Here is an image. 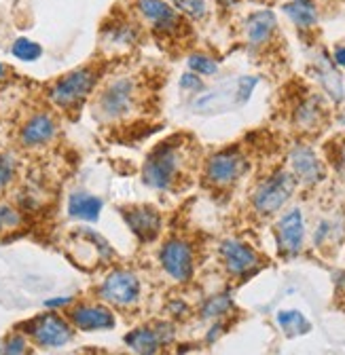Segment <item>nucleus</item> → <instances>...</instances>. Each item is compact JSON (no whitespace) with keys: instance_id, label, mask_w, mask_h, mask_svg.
Returning <instances> with one entry per match:
<instances>
[{"instance_id":"nucleus-1","label":"nucleus","mask_w":345,"mask_h":355,"mask_svg":"<svg viewBox=\"0 0 345 355\" xmlns=\"http://www.w3.org/2000/svg\"><path fill=\"white\" fill-rule=\"evenodd\" d=\"M180 167H183V155L178 146H174L171 142H163L149 153L142 167V178L151 189L169 191L178 180Z\"/></svg>"},{"instance_id":"nucleus-2","label":"nucleus","mask_w":345,"mask_h":355,"mask_svg":"<svg viewBox=\"0 0 345 355\" xmlns=\"http://www.w3.org/2000/svg\"><path fill=\"white\" fill-rule=\"evenodd\" d=\"M256 83V76H242L233 83H223L221 87L212 89L210 94H203L199 100H195V110L201 114H214L231 110L235 106H244L250 100Z\"/></svg>"},{"instance_id":"nucleus-3","label":"nucleus","mask_w":345,"mask_h":355,"mask_svg":"<svg viewBox=\"0 0 345 355\" xmlns=\"http://www.w3.org/2000/svg\"><path fill=\"white\" fill-rule=\"evenodd\" d=\"M136 98H138V89L136 80L123 76L112 80L98 98V112L106 121H117L127 116L136 108Z\"/></svg>"},{"instance_id":"nucleus-4","label":"nucleus","mask_w":345,"mask_h":355,"mask_svg":"<svg viewBox=\"0 0 345 355\" xmlns=\"http://www.w3.org/2000/svg\"><path fill=\"white\" fill-rule=\"evenodd\" d=\"M96 85V72L90 68H78L66 76H62L51 87V102L60 108H74L92 94Z\"/></svg>"},{"instance_id":"nucleus-5","label":"nucleus","mask_w":345,"mask_h":355,"mask_svg":"<svg viewBox=\"0 0 345 355\" xmlns=\"http://www.w3.org/2000/svg\"><path fill=\"white\" fill-rule=\"evenodd\" d=\"M24 332L40 347L58 349L72 340V326L58 313H42L24 324Z\"/></svg>"},{"instance_id":"nucleus-6","label":"nucleus","mask_w":345,"mask_h":355,"mask_svg":"<svg viewBox=\"0 0 345 355\" xmlns=\"http://www.w3.org/2000/svg\"><path fill=\"white\" fill-rule=\"evenodd\" d=\"M294 175L288 171H278L276 175H271L269 180H265L258 191L254 193V207L258 214H276L290 197L294 191Z\"/></svg>"},{"instance_id":"nucleus-7","label":"nucleus","mask_w":345,"mask_h":355,"mask_svg":"<svg viewBox=\"0 0 345 355\" xmlns=\"http://www.w3.org/2000/svg\"><path fill=\"white\" fill-rule=\"evenodd\" d=\"M248 169V161L244 159V155L235 148H227L221 150L214 157H210L208 165H205V178L212 187H231L233 182H237L239 178L246 173Z\"/></svg>"},{"instance_id":"nucleus-8","label":"nucleus","mask_w":345,"mask_h":355,"mask_svg":"<svg viewBox=\"0 0 345 355\" xmlns=\"http://www.w3.org/2000/svg\"><path fill=\"white\" fill-rule=\"evenodd\" d=\"M100 298L117 306L136 304L140 298V279L129 271H112L98 290Z\"/></svg>"},{"instance_id":"nucleus-9","label":"nucleus","mask_w":345,"mask_h":355,"mask_svg":"<svg viewBox=\"0 0 345 355\" xmlns=\"http://www.w3.org/2000/svg\"><path fill=\"white\" fill-rule=\"evenodd\" d=\"M159 260L163 271L176 282H189L193 277V250L187 241L183 239H169L161 252H159Z\"/></svg>"},{"instance_id":"nucleus-10","label":"nucleus","mask_w":345,"mask_h":355,"mask_svg":"<svg viewBox=\"0 0 345 355\" xmlns=\"http://www.w3.org/2000/svg\"><path fill=\"white\" fill-rule=\"evenodd\" d=\"M70 322L74 328H78L83 332L110 330L117 324L112 311L102 304H76L70 311Z\"/></svg>"},{"instance_id":"nucleus-11","label":"nucleus","mask_w":345,"mask_h":355,"mask_svg":"<svg viewBox=\"0 0 345 355\" xmlns=\"http://www.w3.org/2000/svg\"><path fill=\"white\" fill-rule=\"evenodd\" d=\"M123 218L127 222V227L132 229V233L142 243L153 241L161 231V216L155 207H146V205L129 207V209H123Z\"/></svg>"},{"instance_id":"nucleus-12","label":"nucleus","mask_w":345,"mask_h":355,"mask_svg":"<svg viewBox=\"0 0 345 355\" xmlns=\"http://www.w3.org/2000/svg\"><path fill=\"white\" fill-rule=\"evenodd\" d=\"M171 336H174V332H171L169 326H159L157 330L136 328L125 336V343L136 355H157L161 345L167 343Z\"/></svg>"},{"instance_id":"nucleus-13","label":"nucleus","mask_w":345,"mask_h":355,"mask_svg":"<svg viewBox=\"0 0 345 355\" xmlns=\"http://www.w3.org/2000/svg\"><path fill=\"white\" fill-rule=\"evenodd\" d=\"M303 237H305V225H303V216H301V211L292 209L286 216H282V220L278 222L280 250L288 256L296 254L301 248H303Z\"/></svg>"},{"instance_id":"nucleus-14","label":"nucleus","mask_w":345,"mask_h":355,"mask_svg":"<svg viewBox=\"0 0 345 355\" xmlns=\"http://www.w3.org/2000/svg\"><path fill=\"white\" fill-rule=\"evenodd\" d=\"M221 256L225 260V266H227V271L233 273V275H246L250 271H254L256 266H258V256L256 252L242 243V241H225L221 245Z\"/></svg>"},{"instance_id":"nucleus-15","label":"nucleus","mask_w":345,"mask_h":355,"mask_svg":"<svg viewBox=\"0 0 345 355\" xmlns=\"http://www.w3.org/2000/svg\"><path fill=\"white\" fill-rule=\"evenodd\" d=\"M138 11L161 32H178L180 15L165 0H138Z\"/></svg>"},{"instance_id":"nucleus-16","label":"nucleus","mask_w":345,"mask_h":355,"mask_svg":"<svg viewBox=\"0 0 345 355\" xmlns=\"http://www.w3.org/2000/svg\"><path fill=\"white\" fill-rule=\"evenodd\" d=\"M290 165L296 175L294 180H301L303 184H316L324 178V167L310 146L294 148L290 153Z\"/></svg>"},{"instance_id":"nucleus-17","label":"nucleus","mask_w":345,"mask_h":355,"mask_svg":"<svg viewBox=\"0 0 345 355\" xmlns=\"http://www.w3.org/2000/svg\"><path fill=\"white\" fill-rule=\"evenodd\" d=\"M56 131H58L56 121L49 114L40 112V114H34L32 119L26 121V125L19 131V140H22L24 146L36 148V146L51 142L53 136H56Z\"/></svg>"},{"instance_id":"nucleus-18","label":"nucleus","mask_w":345,"mask_h":355,"mask_svg":"<svg viewBox=\"0 0 345 355\" xmlns=\"http://www.w3.org/2000/svg\"><path fill=\"white\" fill-rule=\"evenodd\" d=\"M276 30V15L271 11H256L246 19V38L252 47L265 44Z\"/></svg>"},{"instance_id":"nucleus-19","label":"nucleus","mask_w":345,"mask_h":355,"mask_svg":"<svg viewBox=\"0 0 345 355\" xmlns=\"http://www.w3.org/2000/svg\"><path fill=\"white\" fill-rule=\"evenodd\" d=\"M102 199L90 193H74L68 199V214L72 218L78 220H87V222H96L100 218L102 211Z\"/></svg>"},{"instance_id":"nucleus-20","label":"nucleus","mask_w":345,"mask_h":355,"mask_svg":"<svg viewBox=\"0 0 345 355\" xmlns=\"http://www.w3.org/2000/svg\"><path fill=\"white\" fill-rule=\"evenodd\" d=\"M284 13L298 28H312L318 21V9L314 0H290L288 5H284Z\"/></svg>"},{"instance_id":"nucleus-21","label":"nucleus","mask_w":345,"mask_h":355,"mask_svg":"<svg viewBox=\"0 0 345 355\" xmlns=\"http://www.w3.org/2000/svg\"><path fill=\"white\" fill-rule=\"evenodd\" d=\"M318 78L322 83V87L326 89V94L341 102L343 100V83H341V76L337 74V70L328 64L326 58H320L318 60Z\"/></svg>"},{"instance_id":"nucleus-22","label":"nucleus","mask_w":345,"mask_h":355,"mask_svg":"<svg viewBox=\"0 0 345 355\" xmlns=\"http://www.w3.org/2000/svg\"><path fill=\"white\" fill-rule=\"evenodd\" d=\"M278 324L282 326V330L288 336L305 334L312 328L310 322L303 318V313H298V311H280V313H278Z\"/></svg>"},{"instance_id":"nucleus-23","label":"nucleus","mask_w":345,"mask_h":355,"mask_svg":"<svg viewBox=\"0 0 345 355\" xmlns=\"http://www.w3.org/2000/svg\"><path fill=\"white\" fill-rule=\"evenodd\" d=\"M320 116H322V108L316 98L305 100L296 108V125H301L303 129H314L320 123Z\"/></svg>"},{"instance_id":"nucleus-24","label":"nucleus","mask_w":345,"mask_h":355,"mask_svg":"<svg viewBox=\"0 0 345 355\" xmlns=\"http://www.w3.org/2000/svg\"><path fill=\"white\" fill-rule=\"evenodd\" d=\"M11 53L22 62H36L42 55V47L30 38H17L11 47Z\"/></svg>"},{"instance_id":"nucleus-25","label":"nucleus","mask_w":345,"mask_h":355,"mask_svg":"<svg viewBox=\"0 0 345 355\" xmlns=\"http://www.w3.org/2000/svg\"><path fill=\"white\" fill-rule=\"evenodd\" d=\"M231 298L227 294H219V296H212L203 306H201V318L212 320V318H221L225 315L227 311L231 309Z\"/></svg>"},{"instance_id":"nucleus-26","label":"nucleus","mask_w":345,"mask_h":355,"mask_svg":"<svg viewBox=\"0 0 345 355\" xmlns=\"http://www.w3.org/2000/svg\"><path fill=\"white\" fill-rule=\"evenodd\" d=\"M0 355H30V347L24 334H11L3 347H0Z\"/></svg>"},{"instance_id":"nucleus-27","label":"nucleus","mask_w":345,"mask_h":355,"mask_svg":"<svg viewBox=\"0 0 345 355\" xmlns=\"http://www.w3.org/2000/svg\"><path fill=\"white\" fill-rule=\"evenodd\" d=\"M189 68L195 74H203V76H212V74L219 72V64L214 62L212 58H208V55H191L189 58Z\"/></svg>"},{"instance_id":"nucleus-28","label":"nucleus","mask_w":345,"mask_h":355,"mask_svg":"<svg viewBox=\"0 0 345 355\" xmlns=\"http://www.w3.org/2000/svg\"><path fill=\"white\" fill-rule=\"evenodd\" d=\"M171 3H174V7L180 13H185L193 19H201L205 15V9H208L205 0H171Z\"/></svg>"},{"instance_id":"nucleus-29","label":"nucleus","mask_w":345,"mask_h":355,"mask_svg":"<svg viewBox=\"0 0 345 355\" xmlns=\"http://www.w3.org/2000/svg\"><path fill=\"white\" fill-rule=\"evenodd\" d=\"M15 178V161L11 155H0V189H5Z\"/></svg>"},{"instance_id":"nucleus-30","label":"nucleus","mask_w":345,"mask_h":355,"mask_svg":"<svg viewBox=\"0 0 345 355\" xmlns=\"http://www.w3.org/2000/svg\"><path fill=\"white\" fill-rule=\"evenodd\" d=\"M22 222V216L19 211H15L13 207L9 205H0V231L5 229H15Z\"/></svg>"},{"instance_id":"nucleus-31","label":"nucleus","mask_w":345,"mask_h":355,"mask_svg":"<svg viewBox=\"0 0 345 355\" xmlns=\"http://www.w3.org/2000/svg\"><path fill=\"white\" fill-rule=\"evenodd\" d=\"M201 87H203V83H201V78H199L195 72L183 74V78H180V89H187V92H199Z\"/></svg>"},{"instance_id":"nucleus-32","label":"nucleus","mask_w":345,"mask_h":355,"mask_svg":"<svg viewBox=\"0 0 345 355\" xmlns=\"http://www.w3.org/2000/svg\"><path fill=\"white\" fill-rule=\"evenodd\" d=\"M335 167L341 175H345V142L337 146V153H335Z\"/></svg>"},{"instance_id":"nucleus-33","label":"nucleus","mask_w":345,"mask_h":355,"mask_svg":"<svg viewBox=\"0 0 345 355\" xmlns=\"http://www.w3.org/2000/svg\"><path fill=\"white\" fill-rule=\"evenodd\" d=\"M72 302V296H62V298H49L45 300V306L47 309H58V306H66Z\"/></svg>"},{"instance_id":"nucleus-34","label":"nucleus","mask_w":345,"mask_h":355,"mask_svg":"<svg viewBox=\"0 0 345 355\" xmlns=\"http://www.w3.org/2000/svg\"><path fill=\"white\" fill-rule=\"evenodd\" d=\"M169 311H171V313H174V315H185V311H187V304L185 302H171L169 304Z\"/></svg>"},{"instance_id":"nucleus-35","label":"nucleus","mask_w":345,"mask_h":355,"mask_svg":"<svg viewBox=\"0 0 345 355\" xmlns=\"http://www.w3.org/2000/svg\"><path fill=\"white\" fill-rule=\"evenodd\" d=\"M335 62H337L339 66H343V68H345V47L335 49Z\"/></svg>"},{"instance_id":"nucleus-36","label":"nucleus","mask_w":345,"mask_h":355,"mask_svg":"<svg viewBox=\"0 0 345 355\" xmlns=\"http://www.w3.org/2000/svg\"><path fill=\"white\" fill-rule=\"evenodd\" d=\"M5 76H7V66L0 64V78H5Z\"/></svg>"},{"instance_id":"nucleus-37","label":"nucleus","mask_w":345,"mask_h":355,"mask_svg":"<svg viewBox=\"0 0 345 355\" xmlns=\"http://www.w3.org/2000/svg\"><path fill=\"white\" fill-rule=\"evenodd\" d=\"M221 3H223V5H233L235 0H221Z\"/></svg>"}]
</instances>
